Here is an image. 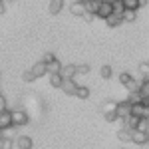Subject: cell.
Wrapping results in <instances>:
<instances>
[{
    "label": "cell",
    "instance_id": "obj_1",
    "mask_svg": "<svg viewBox=\"0 0 149 149\" xmlns=\"http://www.w3.org/2000/svg\"><path fill=\"white\" fill-rule=\"evenodd\" d=\"M10 119H12V127H22L28 123V113L24 109H14V111H10Z\"/></svg>",
    "mask_w": 149,
    "mask_h": 149
},
{
    "label": "cell",
    "instance_id": "obj_2",
    "mask_svg": "<svg viewBox=\"0 0 149 149\" xmlns=\"http://www.w3.org/2000/svg\"><path fill=\"white\" fill-rule=\"evenodd\" d=\"M129 115H133V117H137V119H141V117H149V105H145V103H131V111H129Z\"/></svg>",
    "mask_w": 149,
    "mask_h": 149
},
{
    "label": "cell",
    "instance_id": "obj_3",
    "mask_svg": "<svg viewBox=\"0 0 149 149\" xmlns=\"http://www.w3.org/2000/svg\"><path fill=\"white\" fill-rule=\"evenodd\" d=\"M12 143H14L16 149H32L34 147V141H32L30 135H18V137L12 139Z\"/></svg>",
    "mask_w": 149,
    "mask_h": 149
},
{
    "label": "cell",
    "instance_id": "obj_4",
    "mask_svg": "<svg viewBox=\"0 0 149 149\" xmlns=\"http://www.w3.org/2000/svg\"><path fill=\"white\" fill-rule=\"evenodd\" d=\"M129 111H131V103L127 102V100L117 102V105H115V115H117V119H125L127 115H129Z\"/></svg>",
    "mask_w": 149,
    "mask_h": 149
},
{
    "label": "cell",
    "instance_id": "obj_5",
    "mask_svg": "<svg viewBox=\"0 0 149 149\" xmlns=\"http://www.w3.org/2000/svg\"><path fill=\"white\" fill-rule=\"evenodd\" d=\"M109 14H113L111 4H109V2H102V4L97 6V10H95V18H102V20H105Z\"/></svg>",
    "mask_w": 149,
    "mask_h": 149
},
{
    "label": "cell",
    "instance_id": "obj_6",
    "mask_svg": "<svg viewBox=\"0 0 149 149\" xmlns=\"http://www.w3.org/2000/svg\"><path fill=\"white\" fill-rule=\"evenodd\" d=\"M129 139H131L135 145H143V143L149 141V135L147 133H141V131H137V129H133V131H129Z\"/></svg>",
    "mask_w": 149,
    "mask_h": 149
},
{
    "label": "cell",
    "instance_id": "obj_7",
    "mask_svg": "<svg viewBox=\"0 0 149 149\" xmlns=\"http://www.w3.org/2000/svg\"><path fill=\"white\" fill-rule=\"evenodd\" d=\"M60 76H62V80H74V78H76V66H74V64H66V66H62Z\"/></svg>",
    "mask_w": 149,
    "mask_h": 149
},
{
    "label": "cell",
    "instance_id": "obj_8",
    "mask_svg": "<svg viewBox=\"0 0 149 149\" xmlns=\"http://www.w3.org/2000/svg\"><path fill=\"white\" fill-rule=\"evenodd\" d=\"M8 127H12L10 109H4V111H0V131H4V129H8Z\"/></svg>",
    "mask_w": 149,
    "mask_h": 149
},
{
    "label": "cell",
    "instance_id": "obj_9",
    "mask_svg": "<svg viewBox=\"0 0 149 149\" xmlns=\"http://www.w3.org/2000/svg\"><path fill=\"white\" fill-rule=\"evenodd\" d=\"M76 88H78V84L74 80H64L62 86H60V90L66 92V95H74V93H76Z\"/></svg>",
    "mask_w": 149,
    "mask_h": 149
},
{
    "label": "cell",
    "instance_id": "obj_10",
    "mask_svg": "<svg viewBox=\"0 0 149 149\" xmlns=\"http://www.w3.org/2000/svg\"><path fill=\"white\" fill-rule=\"evenodd\" d=\"M30 72L34 74V78H42V76H46V64H44L42 60H38L34 66L30 68Z\"/></svg>",
    "mask_w": 149,
    "mask_h": 149
},
{
    "label": "cell",
    "instance_id": "obj_11",
    "mask_svg": "<svg viewBox=\"0 0 149 149\" xmlns=\"http://www.w3.org/2000/svg\"><path fill=\"white\" fill-rule=\"evenodd\" d=\"M121 121H123V127H121V129H125V131H133V129H135V127H137V117H133V115H127L125 119H121Z\"/></svg>",
    "mask_w": 149,
    "mask_h": 149
},
{
    "label": "cell",
    "instance_id": "obj_12",
    "mask_svg": "<svg viewBox=\"0 0 149 149\" xmlns=\"http://www.w3.org/2000/svg\"><path fill=\"white\" fill-rule=\"evenodd\" d=\"M62 8H64V0H50L48 10H50V14H52V16L60 14V12H62Z\"/></svg>",
    "mask_w": 149,
    "mask_h": 149
},
{
    "label": "cell",
    "instance_id": "obj_13",
    "mask_svg": "<svg viewBox=\"0 0 149 149\" xmlns=\"http://www.w3.org/2000/svg\"><path fill=\"white\" fill-rule=\"evenodd\" d=\"M115 105H117V102H113V100H107V102H103V103H102V113H103V115L115 113Z\"/></svg>",
    "mask_w": 149,
    "mask_h": 149
},
{
    "label": "cell",
    "instance_id": "obj_14",
    "mask_svg": "<svg viewBox=\"0 0 149 149\" xmlns=\"http://www.w3.org/2000/svg\"><path fill=\"white\" fill-rule=\"evenodd\" d=\"M100 4H102V0H86L84 2V8H86V12H90V14L95 16V10H97Z\"/></svg>",
    "mask_w": 149,
    "mask_h": 149
},
{
    "label": "cell",
    "instance_id": "obj_15",
    "mask_svg": "<svg viewBox=\"0 0 149 149\" xmlns=\"http://www.w3.org/2000/svg\"><path fill=\"white\" fill-rule=\"evenodd\" d=\"M60 70H62L60 60H52L50 64H46V74H60Z\"/></svg>",
    "mask_w": 149,
    "mask_h": 149
},
{
    "label": "cell",
    "instance_id": "obj_16",
    "mask_svg": "<svg viewBox=\"0 0 149 149\" xmlns=\"http://www.w3.org/2000/svg\"><path fill=\"white\" fill-rule=\"evenodd\" d=\"M70 12H72L74 16L81 18V16H84V12H86V8H84V4H81V2H74V4L70 6Z\"/></svg>",
    "mask_w": 149,
    "mask_h": 149
},
{
    "label": "cell",
    "instance_id": "obj_17",
    "mask_svg": "<svg viewBox=\"0 0 149 149\" xmlns=\"http://www.w3.org/2000/svg\"><path fill=\"white\" fill-rule=\"evenodd\" d=\"M105 24H107L109 28H117V26L121 24V16H117V14H109V16L105 18Z\"/></svg>",
    "mask_w": 149,
    "mask_h": 149
},
{
    "label": "cell",
    "instance_id": "obj_18",
    "mask_svg": "<svg viewBox=\"0 0 149 149\" xmlns=\"http://www.w3.org/2000/svg\"><path fill=\"white\" fill-rule=\"evenodd\" d=\"M137 12L135 10H123L121 12V22H135Z\"/></svg>",
    "mask_w": 149,
    "mask_h": 149
},
{
    "label": "cell",
    "instance_id": "obj_19",
    "mask_svg": "<svg viewBox=\"0 0 149 149\" xmlns=\"http://www.w3.org/2000/svg\"><path fill=\"white\" fill-rule=\"evenodd\" d=\"M137 131H141V133H147L149 135V117H141L137 121V127H135Z\"/></svg>",
    "mask_w": 149,
    "mask_h": 149
},
{
    "label": "cell",
    "instance_id": "obj_20",
    "mask_svg": "<svg viewBox=\"0 0 149 149\" xmlns=\"http://www.w3.org/2000/svg\"><path fill=\"white\" fill-rule=\"evenodd\" d=\"M74 95H78L80 100H88V97H90V88H86V86H78Z\"/></svg>",
    "mask_w": 149,
    "mask_h": 149
},
{
    "label": "cell",
    "instance_id": "obj_21",
    "mask_svg": "<svg viewBox=\"0 0 149 149\" xmlns=\"http://www.w3.org/2000/svg\"><path fill=\"white\" fill-rule=\"evenodd\" d=\"M121 2H123V8H125V10H135L137 12L139 8H141V6H139V0H121Z\"/></svg>",
    "mask_w": 149,
    "mask_h": 149
},
{
    "label": "cell",
    "instance_id": "obj_22",
    "mask_svg": "<svg viewBox=\"0 0 149 149\" xmlns=\"http://www.w3.org/2000/svg\"><path fill=\"white\" fill-rule=\"evenodd\" d=\"M46 76H50V86H52V88H60L62 81H64L60 74H46Z\"/></svg>",
    "mask_w": 149,
    "mask_h": 149
},
{
    "label": "cell",
    "instance_id": "obj_23",
    "mask_svg": "<svg viewBox=\"0 0 149 149\" xmlns=\"http://www.w3.org/2000/svg\"><path fill=\"white\" fill-rule=\"evenodd\" d=\"M100 76H102L103 80H109L111 76H113V70H111V66H102V70H100Z\"/></svg>",
    "mask_w": 149,
    "mask_h": 149
},
{
    "label": "cell",
    "instance_id": "obj_24",
    "mask_svg": "<svg viewBox=\"0 0 149 149\" xmlns=\"http://www.w3.org/2000/svg\"><path fill=\"white\" fill-rule=\"evenodd\" d=\"M111 8H113V14H117V16H121V12L125 10L123 8V2H119V0H115L113 4H111Z\"/></svg>",
    "mask_w": 149,
    "mask_h": 149
},
{
    "label": "cell",
    "instance_id": "obj_25",
    "mask_svg": "<svg viewBox=\"0 0 149 149\" xmlns=\"http://www.w3.org/2000/svg\"><path fill=\"white\" fill-rule=\"evenodd\" d=\"M117 139H119V141H123V143H129V141H131V139H129V131L119 129V131H117Z\"/></svg>",
    "mask_w": 149,
    "mask_h": 149
},
{
    "label": "cell",
    "instance_id": "obj_26",
    "mask_svg": "<svg viewBox=\"0 0 149 149\" xmlns=\"http://www.w3.org/2000/svg\"><path fill=\"white\" fill-rule=\"evenodd\" d=\"M0 149H14V143H12V139L2 137V139H0Z\"/></svg>",
    "mask_w": 149,
    "mask_h": 149
},
{
    "label": "cell",
    "instance_id": "obj_27",
    "mask_svg": "<svg viewBox=\"0 0 149 149\" xmlns=\"http://www.w3.org/2000/svg\"><path fill=\"white\" fill-rule=\"evenodd\" d=\"M127 102L129 103H139L141 102V95L137 92H129V97H127Z\"/></svg>",
    "mask_w": 149,
    "mask_h": 149
},
{
    "label": "cell",
    "instance_id": "obj_28",
    "mask_svg": "<svg viewBox=\"0 0 149 149\" xmlns=\"http://www.w3.org/2000/svg\"><path fill=\"white\" fill-rule=\"evenodd\" d=\"M139 74H141V76H149V64H147V60L139 64Z\"/></svg>",
    "mask_w": 149,
    "mask_h": 149
},
{
    "label": "cell",
    "instance_id": "obj_29",
    "mask_svg": "<svg viewBox=\"0 0 149 149\" xmlns=\"http://www.w3.org/2000/svg\"><path fill=\"white\" fill-rule=\"evenodd\" d=\"M88 72H90V66L88 64H78L76 66V76L78 74H88Z\"/></svg>",
    "mask_w": 149,
    "mask_h": 149
},
{
    "label": "cell",
    "instance_id": "obj_30",
    "mask_svg": "<svg viewBox=\"0 0 149 149\" xmlns=\"http://www.w3.org/2000/svg\"><path fill=\"white\" fill-rule=\"evenodd\" d=\"M52 60H56V56H54V54H52V52H46V54H44V56H42V62H44V64H50V62H52Z\"/></svg>",
    "mask_w": 149,
    "mask_h": 149
},
{
    "label": "cell",
    "instance_id": "obj_31",
    "mask_svg": "<svg viewBox=\"0 0 149 149\" xmlns=\"http://www.w3.org/2000/svg\"><path fill=\"white\" fill-rule=\"evenodd\" d=\"M22 78H24V81H34V80H36V78H34V74H32L30 70H26V72H24V74H22Z\"/></svg>",
    "mask_w": 149,
    "mask_h": 149
},
{
    "label": "cell",
    "instance_id": "obj_32",
    "mask_svg": "<svg viewBox=\"0 0 149 149\" xmlns=\"http://www.w3.org/2000/svg\"><path fill=\"white\" fill-rule=\"evenodd\" d=\"M6 105H8V103H6V97H4V95L0 93V111H4V109H8Z\"/></svg>",
    "mask_w": 149,
    "mask_h": 149
},
{
    "label": "cell",
    "instance_id": "obj_33",
    "mask_svg": "<svg viewBox=\"0 0 149 149\" xmlns=\"http://www.w3.org/2000/svg\"><path fill=\"white\" fill-rule=\"evenodd\" d=\"M81 18H84V20H88V22H92L95 16H93V14H90V12H84V16H81Z\"/></svg>",
    "mask_w": 149,
    "mask_h": 149
},
{
    "label": "cell",
    "instance_id": "obj_34",
    "mask_svg": "<svg viewBox=\"0 0 149 149\" xmlns=\"http://www.w3.org/2000/svg\"><path fill=\"white\" fill-rule=\"evenodd\" d=\"M4 10H6V4H4V2L0 0V14H4Z\"/></svg>",
    "mask_w": 149,
    "mask_h": 149
},
{
    "label": "cell",
    "instance_id": "obj_35",
    "mask_svg": "<svg viewBox=\"0 0 149 149\" xmlns=\"http://www.w3.org/2000/svg\"><path fill=\"white\" fill-rule=\"evenodd\" d=\"M139 6H147V0H139Z\"/></svg>",
    "mask_w": 149,
    "mask_h": 149
},
{
    "label": "cell",
    "instance_id": "obj_36",
    "mask_svg": "<svg viewBox=\"0 0 149 149\" xmlns=\"http://www.w3.org/2000/svg\"><path fill=\"white\" fill-rule=\"evenodd\" d=\"M139 147H141V149H149V141H147V143H143V145H139Z\"/></svg>",
    "mask_w": 149,
    "mask_h": 149
},
{
    "label": "cell",
    "instance_id": "obj_37",
    "mask_svg": "<svg viewBox=\"0 0 149 149\" xmlns=\"http://www.w3.org/2000/svg\"><path fill=\"white\" fill-rule=\"evenodd\" d=\"M2 2H4V4H6V2H12V0H2Z\"/></svg>",
    "mask_w": 149,
    "mask_h": 149
},
{
    "label": "cell",
    "instance_id": "obj_38",
    "mask_svg": "<svg viewBox=\"0 0 149 149\" xmlns=\"http://www.w3.org/2000/svg\"><path fill=\"white\" fill-rule=\"evenodd\" d=\"M76 2H81V4H84V2H86V0H76Z\"/></svg>",
    "mask_w": 149,
    "mask_h": 149
},
{
    "label": "cell",
    "instance_id": "obj_39",
    "mask_svg": "<svg viewBox=\"0 0 149 149\" xmlns=\"http://www.w3.org/2000/svg\"><path fill=\"white\" fill-rule=\"evenodd\" d=\"M0 139H2V131H0Z\"/></svg>",
    "mask_w": 149,
    "mask_h": 149
},
{
    "label": "cell",
    "instance_id": "obj_40",
    "mask_svg": "<svg viewBox=\"0 0 149 149\" xmlns=\"http://www.w3.org/2000/svg\"><path fill=\"white\" fill-rule=\"evenodd\" d=\"M119 2H121V0H119Z\"/></svg>",
    "mask_w": 149,
    "mask_h": 149
}]
</instances>
